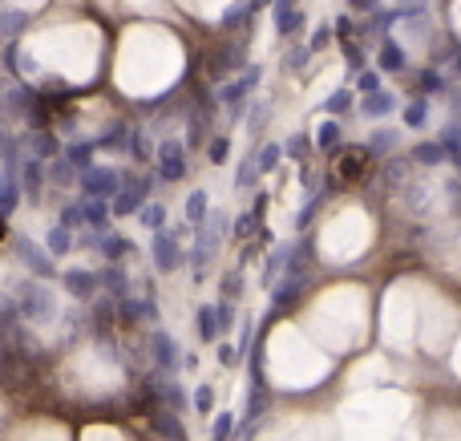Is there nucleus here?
Instances as JSON below:
<instances>
[{"label": "nucleus", "instance_id": "f257e3e1", "mask_svg": "<svg viewBox=\"0 0 461 441\" xmlns=\"http://www.w3.org/2000/svg\"><path fill=\"white\" fill-rule=\"evenodd\" d=\"M364 166H369V154L344 150V154L332 163V183H356V178H364Z\"/></svg>", "mask_w": 461, "mask_h": 441}]
</instances>
